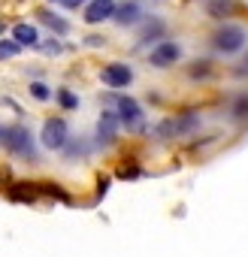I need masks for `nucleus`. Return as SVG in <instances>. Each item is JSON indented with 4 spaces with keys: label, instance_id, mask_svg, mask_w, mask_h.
<instances>
[{
    "label": "nucleus",
    "instance_id": "24",
    "mask_svg": "<svg viewBox=\"0 0 248 257\" xmlns=\"http://www.w3.org/2000/svg\"><path fill=\"white\" fill-rule=\"evenodd\" d=\"M49 4H61V0H49Z\"/></svg>",
    "mask_w": 248,
    "mask_h": 257
},
{
    "label": "nucleus",
    "instance_id": "1",
    "mask_svg": "<svg viewBox=\"0 0 248 257\" xmlns=\"http://www.w3.org/2000/svg\"><path fill=\"white\" fill-rule=\"evenodd\" d=\"M245 46H248V34L239 25H221L212 34V49L218 55H239Z\"/></svg>",
    "mask_w": 248,
    "mask_h": 257
},
{
    "label": "nucleus",
    "instance_id": "12",
    "mask_svg": "<svg viewBox=\"0 0 248 257\" xmlns=\"http://www.w3.org/2000/svg\"><path fill=\"white\" fill-rule=\"evenodd\" d=\"M206 13L212 19H230L236 16V4L233 0H206Z\"/></svg>",
    "mask_w": 248,
    "mask_h": 257
},
{
    "label": "nucleus",
    "instance_id": "19",
    "mask_svg": "<svg viewBox=\"0 0 248 257\" xmlns=\"http://www.w3.org/2000/svg\"><path fill=\"white\" fill-rule=\"evenodd\" d=\"M233 115H236V118H245V115H248V94H242V97L236 100V106H233Z\"/></svg>",
    "mask_w": 248,
    "mask_h": 257
},
{
    "label": "nucleus",
    "instance_id": "9",
    "mask_svg": "<svg viewBox=\"0 0 248 257\" xmlns=\"http://www.w3.org/2000/svg\"><path fill=\"white\" fill-rule=\"evenodd\" d=\"M112 19H115L121 28H128V25H134V22L143 19V4H140V0H124V4H115Z\"/></svg>",
    "mask_w": 248,
    "mask_h": 257
},
{
    "label": "nucleus",
    "instance_id": "8",
    "mask_svg": "<svg viewBox=\"0 0 248 257\" xmlns=\"http://www.w3.org/2000/svg\"><path fill=\"white\" fill-rule=\"evenodd\" d=\"M112 13H115V0H88L82 10L88 25H103L106 19H112Z\"/></svg>",
    "mask_w": 248,
    "mask_h": 257
},
{
    "label": "nucleus",
    "instance_id": "2",
    "mask_svg": "<svg viewBox=\"0 0 248 257\" xmlns=\"http://www.w3.org/2000/svg\"><path fill=\"white\" fill-rule=\"evenodd\" d=\"M0 143L4 149L16 158H34V137L28 127L22 124H13V127H4V134H0Z\"/></svg>",
    "mask_w": 248,
    "mask_h": 257
},
{
    "label": "nucleus",
    "instance_id": "3",
    "mask_svg": "<svg viewBox=\"0 0 248 257\" xmlns=\"http://www.w3.org/2000/svg\"><path fill=\"white\" fill-rule=\"evenodd\" d=\"M112 103H115L118 124H124L128 131H140V127L146 124V112H143L140 100H134V97H115Z\"/></svg>",
    "mask_w": 248,
    "mask_h": 257
},
{
    "label": "nucleus",
    "instance_id": "23",
    "mask_svg": "<svg viewBox=\"0 0 248 257\" xmlns=\"http://www.w3.org/2000/svg\"><path fill=\"white\" fill-rule=\"evenodd\" d=\"M236 76H248V55L239 61V67H236Z\"/></svg>",
    "mask_w": 248,
    "mask_h": 257
},
{
    "label": "nucleus",
    "instance_id": "26",
    "mask_svg": "<svg viewBox=\"0 0 248 257\" xmlns=\"http://www.w3.org/2000/svg\"><path fill=\"white\" fill-rule=\"evenodd\" d=\"M0 31H4V25H0Z\"/></svg>",
    "mask_w": 248,
    "mask_h": 257
},
{
    "label": "nucleus",
    "instance_id": "5",
    "mask_svg": "<svg viewBox=\"0 0 248 257\" xmlns=\"http://www.w3.org/2000/svg\"><path fill=\"white\" fill-rule=\"evenodd\" d=\"M179 58H182V46L179 43H158L149 52V64L158 67V70H167V67L179 64Z\"/></svg>",
    "mask_w": 248,
    "mask_h": 257
},
{
    "label": "nucleus",
    "instance_id": "22",
    "mask_svg": "<svg viewBox=\"0 0 248 257\" xmlns=\"http://www.w3.org/2000/svg\"><path fill=\"white\" fill-rule=\"evenodd\" d=\"M61 4L67 7V10H79V7H85L88 0H61Z\"/></svg>",
    "mask_w": 248,
    "mask_h": 257
},
{
    "label": "nucleus",
    "instance_id": "10",
    "mask_svg": "<svg viewBox=\"0 0 248 257\" xmlns=\"http://www.w3.org/2000/svg\"><path fill=\"white\" fill-rule=\"evenodd\" d=\"M115 137H118V118H115V112H103L100 121H97V143L112 146Z\"/></svg>",
    "mask_w": 248,
    "mask_h": 257
},
{
    "label": "nucleus",
    "instance_id": "20",
    "mask_svg": "<svg viewBox=\"0 0 248 257\" xmlns=\"http://www.w3.org/2000/svg\"><path fill=\"white\" fill-rule=\"evenodd\" d=\"M152 37H164V22H152L149 31L143 34V40H152Z\"/></svg>",
    "mask_w": 248,
    "mask_h": 257
},
{
    "label": "nucleus",
    "instance_id": "16",
    "mask_svg": "<svg viewBox=\"0 0 248 257\" xmlns=\"http://www.w3.org/2000/svg\"><path fill=\"white\" fill-rule=\"evenodd\" d=\"M58 103H61L64 109H76V106H79V97H76L70 88H61V91H58Z\"/></svg>",
    "mask_w": 248,
    "mask_h": 257
},
{
    "label": "nucleus",
    "instance_id": "14",
    "mask_svg": "<svg viewBox=\"0 0 248 257\" xmlns=\"http://www.w3.org/2000/svg\"><path fill=\"white\" fill-rule=\"evenodd\" d=\"M188 73H191V79H197V82H200V79H209V76L215 73V67H212V61H194Z\"/></svg>",
    "mask_w": 248,
    "mask_h": 257
},
{
    "label": "nucleus",
    "instance_id": "7",
    "mask_svg": "<svg viewBox=\"0 0 248 257\" xmlns=\"http://www.w3.org/2000/svg\"><path fill=\"white\" fill-rule=\"evenodd\" d=\"M100 82L106 85V88H128L131 82H134V70L128 67V64H106L103 67V73H100Z\"/></svg>",
    "mask_w": 248,
    "mask_h": 257
},
{
    "label": "nucleus",
    "instance_id": "18",
    "mask_svg": "<svg viewBox=\"0 0 248 257\" xmlns=\"http://www.w3.org/2000/svg\"><path fill=\"white\" fill-rule=\"evenodd\" d=\"M31 94H34L37 100H49V97H52V91H49L43 82H31Z\"/></svg>",
    "mask_w": 248,
    "mask_h": 257
},
{
    "label": "nucleus",
    "instance_id": "25",
    "mask_svg": "<svg viewBox=\"0 0 248 257\" xmlns=\"http://www.w3.org/2000/svg\"><path fill=\"white\" fill-rule=\"evenodd\" d=\"M0 134H4V127H0Z\"/></svg>",
    "mask_w": 248,
    "mask_h": 257
},
{
    "label": "nucleus",
    "instance_id": "15",
    "mask_svg": "<svg viewBox=\"0 0 248 257\" xmlns=\"http://www.w3.org/2000/svg\"><path fill=\"white\" fill-rule=\"evenodd\" d=\"M19 52H22L19 43H13V40H0V61H10V58H16Z\"/></svg>",
    "mask_w": 248,
    "mask_h": 257
},
{
    "label": "nucleus",
    "instance_id": "4",
    "mask_svg": "<svg viewBox=\"0 0 248 257\" xmlns=\"http://www.w3.org/2000/svg\"><path fill=\"white\" fill-rule=\"evenodd\" d=\"M197 124H200V118H197L194 112H185V115L167 118V121L158 127V137H164V140H170V137H185V134L197 131Z\"/></svg>",
    "mask_w": 248,
    "mask_h": 257
},
{
    "label": "nucleus",
    "instance_id": "13",
    "mask_svg": "<svg viewBox=\"0 0 248 257\" xmlns=\"http://www.w3.org/2000/svg\"><path fill=\"white\" fill-rule=\"evenodd\" d=\"M13 43H19V46H37L40 43V34L31 25H16L13 28Z\"/></svg>",
    "mask_w": 248,
    "mask_h": 257
},
{
    "label": "nucleus",
    "instance_id": "11",
    "mask_svg": "<svg viewBox=\"0 0 248 257\" xmlns=\"http://www.w3.org/2000/svg\"><path fill=\"white\" fill-rule=\"evenodd\" d=\"M37 19H40L52 34H70V22H67V19H61V16H55L52 10H40V13H37Z\"/></svg>",
    "mask_w": 248,
    "mask_h": 257
},
{
    "label": "nucleus",
    "instance_id": "21",
    "mask_svg": "<svg viewBox=\"0 0 248 257\" xmlns=\"http://www.w3.org/2000/svg\"><path fill=\"white\" fill-rule=\"evenodd\" d=\"M37 46H40V49H43L46 55H61V52H64L58 40H49V43H37Z\"/></svg>",
    "mask_w": 248,
    "mask_h": 257
},
{
    "label": "nucleus",
    "instance_id": "6",
    "mask_svg": "<svg viewBox=\"0 0 248 257\" xmlns=\"http://www.w3.org/2000/svg\"><path fill=\"white\" fill-rule=\"evenodd\" d=\"M67 121L64 118H49L46 124H43V146L46 149H52V152H58V149H64L67 146Z\"/></svg>",
    "mask_w": 248,
    "mask_h": 257
},
{
    "label": "nucleus",
    "instance_id": "17",
    "mask_svg": "<svg viewBox=\"0 0 248 257\" xmlns=\"http://www.w3.org/2000/svg\"><path fill=\"white\" fill-rule=\"evenodd\" d=\"M10 194H13L16 200H25V203H28V200H34V197H37V188H31V185H16Z\"/></svg>",
    "mask_w": 248,
    "mask_h": 257
}]
</instances>
